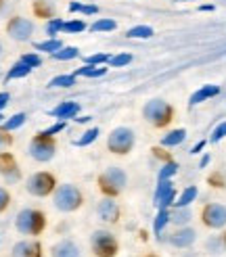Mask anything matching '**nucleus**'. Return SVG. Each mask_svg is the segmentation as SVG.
<instances>
[{
    "mask_svg": "<svg viewBox=\"0 0 226 257\" xmlns=\"http://www.w3.org/2000/svg\"><path fill=\"white\" fill-rule=\"evenodd\" d=\"M116 28H118V23L113 21V19H98V21H94L90 25L92 32H113Z\"/></svg>",
    "mask_w": 226,
    "mask_h": 257,
    "instance_id": "32",
    "label": "nucleus"
},
{
    "mask_svg": "<svg viewBox=\"0 0 226 257\" xmlns=\"http://www.w3.org/2000/svg\"><path fill=\"white\" fill-rule=\"evenodd\" d=\"M130 63H132V55H128V53H120V55L109 57L111 67H124V65H130Z\"/></svg>",
    "mask_w": 226,
    "mask_h": 257,
    "instance_id": "35",
    "label": "nucleus"
},
{
    "mask_svg": "<svg viewBox=\"0 0 226 257\" xmlns=\"http://www.w3.org/2000/svg\"><path fill=\"white\" fill-rule=\"evenodd\" d=\"M21 61L25 63V65H30L32 69H36V67L42 65L40 55H36V53H25V55H21Z\"/></svg>",
    "mask_w": 226,
    "mask_h": 257,
    "instance_id": "40",
    "label": "nucleus"
},
{
    "mask_svg": "<svg viewBox=\"0 0 226 257\" xmlns=\"http://www.w3.org/2000/svg\"><path fill=\"white\" fill-rule=\"evenodd\" d=\"M34 13H36V17L53 19L55 17V7H53L50 0H36L34 3Z\"/></svg>",
    "mask_w": 226,
    "mask_h": 257,
    "instance_id": "21",
    "label": "nucleus"
},
{
    "mask_svg": "<svg viewBox=\"0 0 226 257\" xmlns=\"http://www.w3.org/2000/svg\"><path fill=\"white\" fill-rule=\"evenodd\" d=\"M128 38H138V40H147V38L153 36V28H149V25H134L126 32Z\"/></svg>",
    "mask_w": 226,
    "mask_h": 257,
    "instance_id": "27",
    "label": "nucleus"
},
{
    "mask_svg": "<svg viewBox=\"0 0 226 257\" xmlns=\"http://www.w3.org/2000/svg\"><path fill=\"white\" fill-rule=\"evenodd\" d=\"M15 228L25 236H38L46 228V217L42 211L32 209V207L21 209L15 217Z\"/></svg>",
    "mask_w": 226,
    "mask_h": 257,
    "instance_id": "2",
    "label": "nucleus"
},
{
    "mask_svg": "<svg viewBox=\"0 0 226 257\" xmlns=\"http://www.w3.org/2000/svg\"><path fill=\"white\" fill-rule=\"evenodd\" d=\"M78 57H80V50L75 46H61L59 50H55V53H53L55 61H73Z\"/></svg>",
    "mask_w": 226,
    "mask_h": 257,
    "instance_id": "26",
    "label": "nucleus"
},
{
    "mask_svg": "<svg viewBox=\"0 0 226 257\" xmlns=\"http://www.w3.org/2000/svg\"><path fill=\"white\" fill-rule=\"evenodd\" d=\"M176 172H178V163H174V161H166L159 168V174H157V178L159 180H172L174 176H176Z\"/></svg>",
    "mask_w": 226,
    "mask_h": 257,
    "instance_id": "31",
    "label": "nucleus"
},
{
    "mask_svg": "<svg viewBox=\"0 0 226 257\" xmlns=\"http://www.w3.org/2000/svg\"><path fill=\"white\" fill-rule=\"evenodd\" d=\"M25 188H28V192L34 197H48L50 192H55L57 180H55L53 174H48V172H36L28 178Z\"/></svg>",
    "mask_w": 226,
    "mask_h": 257,
    "instance_id": "7",
    "label": "nucleus"
},
{
    "mask_svg": "<svg viewBox=\"0 0 226 257\" xmlns=\"http://www.w3.org/2000/svg\"><path fill=\"white\" fill-rule=\"evenodd\" d=\"M96 213L103 222L113 224V222H118V217H120V207H118V203L113 201V197H107V199H103L98 203Z\"/></svg>",
    "mask_w": 226,
    "mask_h": 257,
    "instance_id": "13",
    "label": "nucleus"
},
{
    "mask_svg": "<svg viewBox=\"0 0 226 257\" xmlns=\"http://www.w3.org/2000/svg\"><path fill=\"white\" fill-rule=\"evenodd\" d=\"M75 84V75L73 73H63V75H57L48 82L50 88H71Z\"/></svg>",
    "mask_w": 226,
    "mask_h": 257,
    "instance_id": "28",
    "label": "nucleus"
},
{
    "mask_svg": "<svg viewBox=\"0 0 226 257\" xmlns=\"http://www.w3.org/2000/svg\"><path fill=\"white\" fill-rule=\"evenodd\" d=\"M65 121H57V123H53L50 127H46V130H42V134H46V136H55V134H59V132H63L65 130Z\"/></svg>",
    "mask_w": 226,
    "mask_h": 257,
    "instance_id": "43",
    "label": "nucleus"
},
{
    "mask_svg": "<svg viewBox=\"0 0 226 257\" xmlns=\"http://www.w3.org/2000/svg\"><path fill=\"white\" fill-rule=\"evenodd\" d=\"M25 117H28V115L25 113H15V115H11L9 119H5L3 123V132H13V130H19V127L25 123Z\"/></svg>",
    "mask_w": 226,
    "mask_h": 257,
    "instance_id": "25",
    "label": "nucleus"
},
{
    "mask_svg": "<svg viewBox=\"0 0 226 257\" xmlns=\"http://www.w3.org/2000/svg\"><path fill=\"white\" fill-rule=\"evenodd\" d=\"M222 138H226V121H222L220 125H216V130H213V134H211V143H220Z\"/></svg>",
    "mask_w": 226,
    "mask_h": 257,
    "instance_id": "41",
    "label": "nucleus"
},
{
    "mask_svg": "<svg viewBox=\"0 0 226 257\" xmlns=\"http://www.w3.org/2000/svg\"><path fill=\"white\" fill-rule=\"evenodd\" d=\"M3 7H5V0H0V11H3Z\"/></svg>",
    "mask_w": 226,
    "mask_h": 257,
    "instance_id": "51",
    "label": "nucleus"
},
{
    "mask_svg": "<svg viewBox=\"0 0 226 257\" xmlns=\"http://www.w3.org/2000/svg\"><path fill=\"white\" fill-rule=\"evenodd\" d=\"M0 176H3L9 184L19 182V178H21V172L17 168V161H15V157H13L9 151L0 153Z\"/></svg>",
    "mask_w": 226,
    "mask_h": 257,
    "instance_id": "11",
    "label": "nucleus"
},
{
    "mask_svg": "<svg viewBox=\"0 0 226 257\" xmlns=\"http://www.w3.org/2000/svg\"><path fill=\"white\" fill-rule=\"evenodd\" d=\"M61 46H63V42L57 40V38H48V40H44V42H36L34 44L36 50H42V53H50V55H53L55 50H59Z\"/></svg>",
    "mask_w": 226,
    "mask_h": 257,
    "instance_id": "29",
    "label": "nucleus"
},
{
    "mask_svg": "<svg viewBox=\"0 0 226 257\" xmlns=\"http://www.w3.org/2000/svg\"><path fill=\"white\" fill-rule=\"evenodd\" d=\"M7 32L13 40L17 42H28L32 34H34V23L25 17H13L9 23H7Z\"/></svg>",
    "mask_w": 226,
    "mask_h": 257,
    "instance_id": "10",
    "label": "nucleus"
},
{
    "mask_svg": "<svg viewBox=\"0 0 226 257\" xmlns=\"http://www.w3.org/2000/svg\"><path fill=\"white\" fill-rule=\"evenodd\" d=\"M30 73H32V67H30V65H25V63L19 59L15 65H13V67L7 71L5 80H7V82H11V80H19V78H25V75H30Z\"/></svg>",
    "mask_w": 226,
    "mask_h": 257,
    "instance_id": "20",
    "label": "nucleus"
},
{
    "mask_svg": "<svg viewBox=\"0 0 226 257\" xmlns=\"http://www.w3.org/2000/svg\"><path fill=\"white\" fill-rule=\"evenodd\" d=\"M9 203H11V195H9V190L0 186V213H3V211L9 207Z\"/></svg>",
    "mask_w": 226,
    "mask_h": 257,
    "instance_id": "44",
    "label": "nucleus"
},
{
    "mask_svg": "<svg viewBox=\"0 0 226 257\" xmlns=\"http://www.w3.org/2000/svg\"><path fill=\"white\" fill-rule=\"evenodd\" d=\"M9 100H11L9 92H0V111H3V109L9 105Z\"/></svg>",
    "mask_w": 226,
    "mask_h": 257,
    "instance_id": "46",
    "label": "nucleus"
},
{
    "mask_svg": "<svg viewBox=\"0 0 226 257\" xmlns=\"http://www.w3.org/2000/svg\"><path fill=\"white\" fill-rule=\"evenodd\" d=\"M90 247L96 257H116L120 251L118 238L109 230H94L90 236Z\"/></svg>",
    "mask_w": 226,
    "mask_h": 257,
    "instance_id": "5",
    "label": "nucleus"
},
{
    "mask_svg": "<svg viewBox=\"0 0 226 257\" xmlns=\"http://www.w3.org/2000/svg\"><path fill=\"white\" fill-rule=\"evenodd\" d=\"M84 63L86 65H105V63H109V55H105V53H96V55H90V57H86L84 59Z\"/></svg>",
    "mask_w": 226,
    "mask_h": 257,
    "instance_id": "39",
    "label": "nucleus"
},
{
    "mask_svg": "<svg viewBox=\"0 0 226 257\" xmlns=\"http://www.w3.org/2000/svg\"><path fill=\"white\" fill-rule=\"evenodd\" d=\"M30 157L40 161V163H46L55 157V151H57V145H55V138L53 136H46V134H36L30 143Z\"/></svg>",
    "mask_w": 226,
    "mask_h": 257,
    "instance_id": "6",
    "label": "nucleus"
},
{
    "mask_svg": "<svg viewBox=\"0 0 226 257\" xmlns=\"http://www.w3.org/2000/svg\"><path fill=\"white\" fill-rule=\"evenodd\" d=\"M98 134H100V132H98V127H90V130H86L78 140H75L73 145H75V147H88V145H92L94 140L98 138Z\"/></svg>",
    "mask_w": 226,
    "mask_h": 257,
    "instance_id": "30",
    "label": "nucleus"
},
{
    "mask_svg": "<svg viewBox=\"0 0 226 257\" xmlns=\"http://www.w3.org/2000/svg\"><path fill=\"white\" fill-rule=\"evenodd\" d=\"M107 73V67L103 65H84V67H78L75 69V78H100V75H105Z\"/></svg>",
    "mask_w": 226,
    "mask_h": 257,
    "instance_id": "22",
    "label": "nucleus"
},
{
    "mask_svg": "<svg viewBox=\"0 0 226 257\" xmlns=\"http://www.w3.org/2000/svg\"><path fill=\"white\" fill-rule=\"evenodd\" d=\"M92 117H88V115H86V117H73V121H78V123H86V121H90Z\"/></svg>",
    "mask_w": 226,
    "mask_h": 257,
    "instance_id": "49",
    "label": "nucleus"
},
{
    "mask_svg": "<svg viewBox=\"0 0 226 257\" xmlns=\"http://www.w3.org/2000/svg\"><path fill=\"white\" fill-rule=\"evenodd\" d=\"M69 11L71 13H82V15H96L98 9L92 7V5H82V3H71L69 5Z\"/></svg>",
    "mask_w": 226,
    "mask_h": 257,
    "instance_id": "36",
    "label": "nucleus"
},
{
    "mask_svg": "<svg viewBox=\"0 0 226 257\" xmlns=\"http://www.w3.org/2000/svg\"><path fill=\"white\" fill-rule=\"evenodd\" d=\"M0 53H3V44H0Z\"/></svg>",
    "mask_w": 226,
    "mask_h": 257,
    "instance_id": "54",
    "label": "nucleus"
},
{
    "mask_svg": "<svg viewBox=\"0 0 226 257\" xmlns=\"http://www.w3.org/2000/svg\"><path fill=\"white\" fill-rule=\"evenodd\" d=\"M63 19H57V17H53V19H48V23H46V34L50 36V38H55L59 32H63Z\"/></svg>",
    "mask_w": 226,
    "mask_h": 257,
    "instance_id": "37",
    "label": "nucleus"
},
{
    "mask_svg": "<svg viewBox=\"0 0 226 257\" xmlns=\"http://www.w3.org/2000/svg\"><path fill=\"white\" fill-rule=\"evenodd\" d=\"M224 247H226V245H224V240H222V238H218V236L207 240V249H209L211 253H220Z\"/></svg>",
    "mask_w": 226,
    "mask_h": 257,
    "instance_id": "42",
    "label": "nucleus"
},
{
    "mask_svg": "<svg viewBox=\"0 0 226 257\" xmlns=\"http://www.w3.org/2000/svg\"><path fill=\"white\" fill-rule=\"evenodd\" d=\"M201 220L211 230H220L226 226V207L220 203H207L201 211Z\"/></svg>",
    "mask_w": 226,
    "mask_h": 257,
    "instance_id": "9",
    "label": "nucleus"
},
{
    "mask_svg": "<svg viewBox=\"0 0 226 257\" xmlns=\"http://www.w3.org/2000/svg\"><path fill=\"white\" fill-rule=\"evenodd\" d=\"M207 163H209V155H203L199 161V168H207Z\"/></svg>",
    "mask_w": 226,
    "mask_h": 257,
    "instance_id": "48",
    "label": "nucleus"
},
{
    "mask_svg": "<svg viewBox=\"0 0 226 257\" xmlns=\"http://www.w3.org/2000/svg\"><path fill=\"white\" fill-rule=\"evenodd\" d=\"M178 3H188V0H178Z\"/></svg>",
    "mask_w": 226,
    "mask_h": 257,
    "instance_id": "53",
    "label": "nucleus"
},
{
    "mask_svg": "<svg viewBox=\"0 0 226 257\" xmlns=\"http://www.w3.org/2000/svg\"><path fill=\"white\" fill-rule=\"evenodd\" d=\"M191 217H193V213H191V209H188V207H174L170 211V222L176 224L178 228L186 226L188 222H191Z\"/></svg>",
    "mask_w": 226,
    "mask_h": 257,
    "instance_id": "19",
    "label": "nucleus"
},
{
    "mask_svg": "<svg viewBox=\"0 0 226 257\" xmlns=\"http://www.w3.org/2000/svg\"><path fill=\"white\" fill-rule=\"evenodd\" d=\"M84 30H86V23L82 19H71V21L63 23V32H65V34H80Z\"/></svg>",
    "mask_w": 226,
    "mask_h": 257,
    "instance_id": "33",
    "label": "nucleus"
},
{
    "mask_svg": "<svg viewBox=\"0 0 226 257\" xmlns=\"http://www.w3.org/2000/svg\"><path fill=\"white\" fill-rule=\"evenodd\" d=\"M5 121V115H3V111H0V123H3Z\"/></svg>",
    "mask_w": 226,
    "mask_h": 257,
    "instance_id": "50",
    "label": "nucleus"
},
{
    "mask_svg": "<svg viewBox=\"0 0 226 257\" xmlns=\"http://www.w3.org/2000/svg\"><path fill=\"white\" fill-rule=\"evenodd\" d=\"M222 240H224V245H226V232H224V234H222Z\"/></svg>",
    "mask_w": 226,
    "mask_h": 257,
    "instance_id": "52",
    "label": "nucleus"
},
{
    "mask_svg": "<svg viewBox=\"0 0 226 257\" xmlns=\"http://www.w3.org/2000/svg\"><path fill=\"white\" fill-rule=\"evenodd\" d=\"M209 182H211V186H220V188H222V186H226V184H224V176H222V174H218V172L213 174V176H209Z\"/></svg>",
    "mask_w": 226,
    "mask_h": 257,
    "instance_id": "45",
    "label": "nucleus"
},
{
    "mask_svg": "<svg viewBox=\"0 0 226 257\" xmlns=\"http://www.w3.org/2000/svg\"><path fill=\"white\" fill-rule=\"evenodd\" d=\"M134 132L130 127H116L109 138H107V147L111 153H116V155H126V153H130L132 147H134Z\"/></svg>",
    "mask_w": 226,
    "mask_h": 257,
    "instance_id": "8",
    "label": "nucleus"
},
{
    "mask_svg": "<svg viewBox=\"0 0 226 257\" xmlns=\"http://www.w3.org/2000/svg\"><path fill=\"white\" fill-rule=\"evenodd\" d=\"M126 182H128L126 172L122 168H116V165H111V168H107L98 176V186L103 190V195H107V197H118L126 188Z\"/></svg>",
    "mask_w": 226,
    "mask_h": 257,
    "instance_id": "4",
    "label": "nucleus"
},
{
    "mask_svg": "<svg viewBox=\"0 0 226 257\" xmlns=\"http://www.w3.org/2000/svg\"><path fill=\"white\" fill-rule=\"evenodd\" d=\"M197 197H199L197 186H186V188L180 192V197H176L174 207H188V205H191L193 201H197Z\"/></svg>",
    "mask_w": 226,
    "mask_h": 257,
    "instance_id": "18",
    "label": "nucleus"
},
{
    "mask_svg": "<svg viewBox=\"0 0 226 257\" xmlns=\"http://www.w3.org/2000/svg\"><path fill=\"white\" fill-rule=\"evenodd\" d=\"M205 149V140H199V143L191 149V153H193V155H197V153H201V151H203Z\"/></svg>",
    "mask_w": 226,
    "mask_h": 257,
    "instance_id": "47",
    "label": "nucleus"
},
{
    "mask_svg": "<svg viewBox=\"0 0 226 257\" xmlns=\"http://www.w3.org/2000/svg\"><path fill=\"white\" fill-rule=\"evenodd\" d=\"M13 257H42V247L38 240H19L11 251Z\"/></svg>",
    "mask_w": 226,
    "mask_h": 257,
    "instance_id": "14",
    "label": "nucleus"
},
{
    "mask_svg": "<svg viewBox=\"0 0 226 257\" xmlns=\"http://www.w3.org/2000/svg\"><path fill=\"white\" fill-rule=\"evenodd\" d=\"M216 94H220V86L207 84V86L199 88L197 92H193V94H191V100H188V105L195 107V105H199V102H203V100H207V98H213Z\"/></svg>",
    "mask_w": 226,
    "mask_h": 257,
    "instance_id": "17",
    "label": "nucleus"
},
{
    "mask_svg": "<svg viewBox=\"0 0 226 257\" xmlns=\"http://www.w3.org/2000/svg\"><path fill=\"white\" fill-rule=\"evenodd\" d=\"M143 115L149 123H153L155 127H166L174 119V109L168 105L166 100L153 98L143 107Z\"/></svg>",
    "mask_w": 226,
    "mask_h": 257,
    "instance_id": "3",
    "label": "nucleus"
},
{
    "mask_svg": "<svg viewBox=\"0 0 226 257\" xmlns=\"http://www.w3.org/2000/svg\"><path fill=\"white\" fill-rule=\"evenodd\" d=\"M184 138H186V130L178 127V130H172L161 138V147H178L184 143Z\"/></svg>",
    "mask_w": 226,
    "mask_h": 257,
    "instance_id": "23",
    "label": "nucleus"
},
{
    "mask_svg": "<svg viewBox=\"0 0 226 257\" xmlns=\"http://www.w3.org/2000/svg\"><path fill=\"white\" fill-rule=\"evenodd\" d=\"M168 224H170V209H159L155 222H153V232L159 240H161V234H163V230H166Z\"/></svg>",
    "mask_w": 226,
    "mask_h": 257,
    "instance_id": "24",
    "label": "nucleus"
},
{
    "mask_svg": "<svg viewBox=\"0 0 226 257\" xmlns=\"http://www.w3.org/2000/svg\"><path fill=\"white\" fill-rule=\"evenodd\" d=\"M84 203V197L80 188H75L73 184H61L55 188V195H53V205L63 211V213H71L75 209H80Z\"/></svg>",
    "mask_w": 226,
    "mask_h": 257,
    "instance_id": "1",
    "label": "nucleus"
},
{
    "mask_svg": "<svg viewBox=\"0 0 226 257\" xmlns=\"http://www.w3.org/2000/svg\"><path fill=\"white\" fill-rule=\"evenodd\" d=\"M78 113H80V105H78V102H73V100H63L61 105H57L53 111H50V115H53V117H57L59 121L73 119Z\"/></svg>",
    "mask_w": 226,
    "mask_h": 257,
    "instance_id": "15",
    "label": "nucleus"
},
{
    "mask_svg": "<svg viewBox=\"0 0 226 257\" xmlns=\"http://www.w3.org/2000/svg\"><path fill=\"white\" fill-rule=\"evenodd\" d=\"M50 255H53V257H82L80 247L75 245L73 240H69V238H63V240L57 242V245H53Z\"/></svg>",
    "mask_w": 226,
    "mask_h": 257,
    "instance_id": "16",
    "label": "nucleus"
},
{
    "mask_svg": "<svg viewBox=\"0 0 226 257\" xmlns=\"http://www.w3.org/2000/svg\"><path fill=\"white\" fill-rule=\"evenodd\" d=\"M174 201H176V188H172V190H168L166 195H163L157 203H155V207L157 209H170L172 205H174Z\"/></svg>",
    "mask_w": 226,
    "mask_h": 257,
    "instance_id": "34",
    "label": "nucleus"
},
{
    "mask_svg": "<svg viewBox=\"0 0 226 257\" xmlns=\"http://www.w3.org/2000/svg\"><path fill=\"white\" fill-rule=\"evenodd\" d=\"M195 238H197V232L193 228H188V226H180L176 232H172L170 234V245H174V247H178V249H186V247H191L193 242H195Z\"/></svg>",
    "mask_w": 226,
    "mask_h": 257,
    "instance_id": "12",
    "label": "nucleus"
},
{
    "mask_svg": "<svg viewBox=\"0 0 226 257\" xmlns=\"http://www.w3.org/2000/svg\"><path fill=\"white\" fill-rule=\"evenodd\" d=\"M174 188V184H172V180H159V184H157V188H155V197H153V203H157L163 195H166L168 190H172Z\"/></svg>",
    "mask_w": 226,
    "mask_h": 257,
    "instance_id": "38",
    "label": "nucleus"
}]
</instances>
